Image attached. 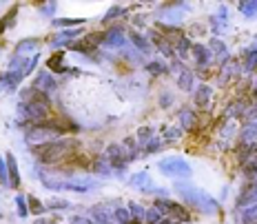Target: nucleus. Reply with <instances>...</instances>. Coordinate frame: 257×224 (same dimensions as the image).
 <instances>
[{"label":"nucleus","instance_id":"obj_37","mask_svg":"<svg viewBox=\"0 0 257 224\" xmlns=\"http://www.w3.org/2000/svg\"><path fill=\"white\" fill-rule=\"evenodd\" d=\"M16 12H18V7H14L12 12H9L3 20H0V34H5V29H7V27H12V25L16 23Z\"/></svg>","mask_w":257,"mask_h":224},{"label":"nucleus","instance_id":"obj_32","mask_svg":"<svg viewBox=\"0 0 257 224\" xmlns=\"http://www.w3.org/2000/svg\"><path fill=\"white\" fill-rule=\"evenodd\" d=\"M239 12L246 18H257V0H248V3H239Z\"/></svg>","mask_w":257,"mask_h":224},{"label":"nucleus","instance_id":"obj_23","mask_svg":"<svg viewBox=\"0 0 257 224\" xmlns=\"http://www.w3.org/2000/svg\"><path fill=\"white\" fill-rule=\"evenodd\" d=\"M193 100H195V104L206 106L208 100H211V87H206V84H200V87L195 89V95H193Z\"/></svg>","mask_w":257,"mask_h":224},{"label":"nucleus","instance_id":"obj_20","mask_svg":"<svg viewBox=\"0 0 257 224\" xmlns=\"http://www.w3.org/2000/svg\"><path fill=\"white\" fill-rule=\"evenodd\" d=\"M191 51H193V56H195V62L200 67H206L208 65V60H211V51H208V47H204V45H193Z\"/></svg>","mask_w":257,"mask_h":224},{"label":"nucleus","instance_id":"obj_45","mask_svg":"<svg viewBox=\"0 0 257 224\" xmlns=\"http://www.w3.org/2000/svg\"><path fill=\"white\" fill-rule=\"evenodd\" d=\"M255 173H257V167H255L253 158H250L248 162L244 164V175H246V178H248V180H253V178H255Z\"/></svg>","mask_w":257,"mask_h":224},{"label":"nucleus","instance_id":"obj_46","mask_svg":"<svg viewBox=\"0 0 257 224\" xmlns=\"http://www.w3.org/2000/svg\"><path fill=\"white\" fill-rule=\"evenodd\" d=\"M120 14H124V9H122V7H113V9H109V12H106V16H104V23H109V20L117 18Z\"/></svg>","mask_w":257,"mask_h":224},{"label":"nucleus","instance_id":"obj_35","mask_svg":"<svg viewBox=\"0 0 257 224\" xmlns=\"http://www.w3.org/2000/svg\"><path fill=\"white\" fill-rule=\"evenodd\" d=\"M255 67H257V47H250V49H246V62H244V69L253 71Z\"/></svg>","mask_w":257,"mask_h":224},{"label":"nucleus","instance_id":"obj_42","mask_svg":"<svg viewBox=\"0 0 257 224\" xmlns=\"http://www.w3.org/2000/svg\"><path fill=\"white\" fill-rule=\"evenodd\" d=\"M162 142H164V140H162V138H155V136H153V138H151V140H149V142H147V145H144V147H142V151H147V153H153V151H158V149H160V147H162Z\"/></svg>","mask_w":257,"mask_h":224},{"label":"nucleus","instance_id":"obj_39","mask_svg":"<svg viewBox=\"0 0 257 224\" xmlns=\"http://www.w3.org/2000/svg\"><path fill=\"white\" fill-rule=\"evenodd\" d=\"M151 138H153V129H149V127H142V129L138 131V145L144 147L149 140H151Z\"/></svg>","mask_w":257,"mask_h":224},{"label":"nucleus","instance_id":"obj_26","mask_svg":"<svg viewBox=\"0 0 257 224\" xmlns=\"http://www.w3.org/2000/svg\"><path fill=\"white\" fill-rule=\"evenodd\" d=\"M239 222L242 224H257V204L242 209V213H239Z\"/></svg>","mask_w":257,"mask_h":224},{"label":"nucleus","instance_id":"obj_21","mask_svg":"<svg viewBox=\"0 0 257 224\" xmlns=\"http://www.w3.org/2000/svg\"><path fill=\"white\" fill-rule=\"evenodd\" d=\"M208 51H211V56H215L219 62L228 58V56H226V45H224L222 40H217V38L211 40V45H208Z\"/></svg>","mask_w":257,"mask_h":224},{"label":"nucleus","instance_id":"obj_9","mask_svg":"<svg viewBox=\"0 0 257 224\" xmlns=\"http://www.w3.org/2000/svg\"><path fill=\"white\" fill-rule=\"evenodd\" d=\"M93 186H98V182L91 178H76V175H67V182H64V189L67 191H76V193H87Z\"/></svg>","mask_w":257,"mask_h":224},{"label":"nucleus","instance_id":"obj_44","mask_svg":"<svg viewBox=\"0 0 257 224\" xmlns=\"http://www.w3.org/2000/svg\"><path fill=\"white\" fill-rule=\"evenodd\" d=\"M191 47H193L191 42L186 40L184 36H180V38H178V45H175V51H180L182 56H186V53H189V49H191Z\"/></svg>","mask_w":257,"mask_h":224},{"label":"nucleus","instance_id":"obj_31","mask_svg":"<svg viewBox=\"0 0 257 224\" xmlns=\"http://www.w3.org/2000/svg\"><path fill=\"white\" fill-rule=\"evenodd\" d=\"M211 23H213V27H215V31H219V29H222V27H226V23H228L226 7H219V12H217V14L211 18Z\"/></svg>","mask_w":257,"mask_h":224},{"label":"nucleus","instance_id":"obj_2","mask_svg":"<svg viewBox=\"0 0 257 224\" xmlns=\"http://www.w3.org/2000/svg\"><path fill=\"white\" fill-rule=\"evenodd\" d=\"M175 191H178L180 198L184 200L189 206H193V209L208 213V215H213V213L219 211L217 200H213L208 193H204L202 189H197V186H193L189 182H175Z\"/></svg>","mask_w":257,"mask_h":224},{"label":"nucleus","instance_id":"obj_40","mask_svg":"<svg viewBox=\"0 0 257 224\" xmlns=\"http://www.w3.org/2000/svg\"><path fill=\"white\" fill-rule=\"evenodd\" d=\"M47 209H51V211H58V209H71V202L53 198V200H49V202H47Z\"/></svg>","mask_w":257,"mask_h":224},{"label":"nucleus","instance_id":"obj_19","mask_svg":"<svg viewBox=\"0 0 257 224\" xmlns=\"http://www.w3.org/2000/svg\"><path fill=\"white\" fill-rule=\"evenodd\" d=\"M195 125H197V116H195V111H191V109H182V111H180V129L191 131V129H195Z\"/></svg>","mask_w":257,"mask_h":224},{"label":"nucleus","instance_id":"obj_12","mask_svg":"<svg viewBox=\"0 0 257 224\" xmlns=\"http://www.w3.org/2000/svg\"><path fill=\"white\" fill-rule=\"evenodd\" d=\"M38 175L36 178H40V182L47 186V189L51 191H60L64 189V182H67V175H58V173H45V171H36Z\"/></svg>","mask_w":257,"mask_h":224},{"label":"nucleus","instance_id":"obj_33","mask_svg":"<svg viewBox=\"0 0 257 224\" xmlns=\"http://www.w3.org/2000/svg\"><path fill=\"white\" fill-rule=\"evenodd\" d=\"M27 202H29V213L42 215V213L47 211V204H42V202H40L38 198H34V195H29V198H27Z\"/></svg>","mask_w":257,"mask_h":224},{"label":"nucleus","instance_id":"obj_5","mask_svg":"<svg viewBox=\"0 0 257 224\" xmlns=\"http://www.w3.org/2000/svg\"><path fill=\"white\" fill-rule=\"evenodd\" d=\"M18 116H23V120L40 125V122L49 120V102H20Z\"/></svg>","mask_w":257,"mask_h":224},{"label":"nucleus","instance_id":"obj_50","mask_svg":"<svg viewBox=\"0 0 257 224\" xmlns=\"http://www.w3.org/2000/svg\"><path fill=\"white\" fill-rule=\"evenodd\" d=\"M171 100H173V95H171V93H164L162 98H160V104H162V106H169Z\"/></svg>","mask_w":257,"mask_h":224},{"label":"nucleus","instance_id":"obj_13","mask_svg":"<svg viewBox=\"0 0 257 224\" xmlns=\"http://www.w3.org/2000/svg\"><path fill=\"white\" fill-rule=\"evenodd\" d=\"M102 45L111 47V49H120L126 45V36L122 34V29H109L102 34Z\"/></svg>","mask_w":257,"mask_h":224},{"label":"nucleus","instance_id":"obj_29","mask_svg":"<svg viewBox=\"0 0 257 224\" xmlns=\"http://www.w3.org/2000/svg\"><path fill=\"white\" fill-rule=\"evenodd\" d=\"M93 171L95 173H102V175H111L113 167H111L109 160H106L104 156H100V158H95V162H93Z\"/></svg>","mask_w":257,"mask_h":224},{"label":"nucleus","instance_id":"obj_1","mask_svg":"<svg viewBox=\"0 0 257 224\" xmlns=\"http://www.w3.org/2000/svg\"><path fill=\"white\" fill-rule=\"evenodd\" d=\"M78 149V140H71V138H60L56 142H49V145L42 147H31L34 156L38 162L42 164H60L64 160H69L76 153Z\"/></svg>","mask_w":257,"mask_h":224},{"label":"nucleus","instance_id":"obj_16","mask_svg":"<svg viewBox=\"0 0 257 224\" xmlns=\"http://www.w3.org/2000/svg\"><path fill=\"white\" fill-rule=\"evenodd\" d=\"M5 162H7V171H9V186H12V189H18V186H20L18 162H16V158L12 156V153H7V156H5Z\"/></svg>","mask_w":257,"mask_h":224},{"label":"nucleus","instance_id":"obj_24","mask_svg":"<svg viewBox=\"0 0 257 224\" xmlns=\"http://www.w3.org/2000/svg\"><path fill=\"white\" fill-rule=\"evenodd\" d=\"M126 209L131 211L133 222H136V224H144V217H147V209H144L142 204H138V202H128Z\"/></svg>","mask_w":257,"mask_h":224},{"label":"nucleus","instance_id":"obj_38","mask_svg":"<svg viewBox=\"0 0 257 224\" xmlns=\"http://www.w3.org/2000/svg\"><path fill=\"white\" fill-rule=\"evenodd\" d=\"M84 23V20L82 18H56V20H53V25H56V27H80V25H82Z\"/></svg>","mask_w":257,"mask_h":224},{"label":"nucleus","instance_id":"obj_49","mask_svg":"<svg viewBox=\"0 0 257 224\" xmlns=\"http://www.w3.org/2000/svg\"><path fill=\"white\" fill-rule=\"evenodd\" d=\"M71 224H93V220H89V217H82V215H78V217H73Z\"/></svg>","mask_w":257,"mask_h":224},{"label":"nucleus","instance_id":"obj_4","mask_svg":"<svg viewBox=\"0 0 257 224\" xmlns=\"http://www.w3.org/2000/svg\"><path fill=\"white\" fill-rule=\"evenodd\" d=\"M158 169L164 175H169V178H178V180L180 178L186 180V178H191L193 175L191 164L186 162V160H182V158H164V160H160Z\"/></svg>","mask_w":257,"mask_h":224},{"label":"nucleus","instance_id":"obj_18","mask_svg":"<svg viewBox=\"0 0 257 224\" xmlns=\"http://www.w3.org/2000/svg\"><path fill=\"white\" fill-rule=\"evenodd\" d=\"M255 140H257V122H246L242 133H239V142L250 147Z\"/></svg>","mask_w":257,"mask_h":224},{"label":"nucleus","instance_id":"obj_47","mask_svg":"<svg viewBox=\"0 0 257 224\" xmlns=\"http://www.w3.org/2000/svg\"><path fill=\"white\" fill-rule=\"evenodd\" d=\"M182 136V129H169L167 133H164V140L171 142V140H175V138H180Z\"/></svg>","mask_w":257,"mask_h":224},{"label":"nucleus","instance_id":"obj_3","mask_svg":"<svg viewBox=\"0 0 257 224\" xmlns=\"http://www.w3.org/2000/svg\"><path fill=\"white\" fill-rule=\"evenodd\" d=\"M62 131L53 129V127H45V125H34L31 129H27L25 133V140L29 142L31 147H42V145H49V142L60 140Z\"/></svg>","mask_w":257,"mask_h":224},{"label":"nucleus","instance_id":"obj_51","mask_svg":"<svg viewBox=\"0 0 257 224\" xmlns=\"http://www.w3.org/2000/svg\"><path fill=\"white\" fill-rule=\"evenodd\" d=\"M158 224H175L173 220H169V217H162V220H160Z\"/></svg>","mask_w":257,"mask_h":224},{"label":"nucleus","instance_id":"obj_30","mask_svg":"<svg viewBox=\"0 0 257 224\" xmlns=\"http://www.w3.org/2000/svg\"><path fill=\"white\" fill-rule=\"evenodd\" d=\"M62 60H64V51L53 53V56H51V60H49V69H51V71H58V73L67 71V67L62 65Z\"/></svg>","mask_w":257,"mask_h":224},{"label":"nucleus","instance_id":"obj_41","mask_svg":"<svg viewBox=\"0 0 257 224\" xmlns=\"http://www.w3.org/2000/svg\"><path fill=\"white\" fill-rule=\"evenodd\" d=\"M160 220H162V213H160L158 209H147V217H144V224H158Z\"/></svg>","mask_w":257,"mask_h":224},{"label":"nucleus","instance_id":"obj_25","mask_svg":"<svg viewBox=\"0 0 257 224\" xmlns=\"http://www.w3.org/2000/svg\"><path fill=\"white\" fill-rule=\"evenodd\" d=\"M113 217H115L117 224H136V222H133L131 211H128L126 206H115V209H113Z\"/></svg>","mask_w":257,"mask_h":224},{"label":"nucleus","instance_id":"obj_10","mask_svg":"<svg viewBox=\"0 0 257 224\" xmlns=\"http://www.w3.org/2000/svg\"><path fill=\"white\" fill-rule=\"evenodd\" d=\"M56 87H58V82L53 80V76L49 71H40L38 76H36L34 80V89L36 91H40V93H45V95H49L56 91Z\"/></svg>","mask_w":257,"mask_h":224},{"label":"nucleus","instance_id":"obj_22","mask_svg":"<svg viewBox=\"0 0 257 224\" xmlns=\"http://www.w3.org/2000/svg\"><path fill=\"white\" fill-rule=\"evenodd\" d=\"M111 213H113V211H102V206H93V209H91L93 224H113V220H111Z\"/></svg>","mask_w":257,"mask_h":224},{"label":"nucleus","instance_id":"obj_11","mask_svg":"<svg viewBox=\"0 0 257 224\" xmlns=\"http://www.w3.org/2000/svg\"><path fill=\"white\" fill-rule=\"evenodd\" d=\"M253 204H257V180H250V182L244 186L242 195L237 198L239 209H246V206H253Z\"/></svg>","mask_w":257,"mask_h":224},{"label":"nucleus","instance_id":"obj_53","mask_svg":"<svg viewBox=\"0 0 257 224\" xmlns=\"http://www.w3.org/2000/svg\"><path fill=\"white\" fill-rule=\"evenodd\" d=\"M0 217H3V211H0Z\"/></svg>","mask_w":257,"mask_h":224},{"label":"nucleus","instance_id":"obj_17","mask_svg":"<svg viewBox=\"0 0 257 224\" xmlns=\"http://www.w3.org/2000/svg\"><path fill=\"white\" fill-rule=\"evenodd\" d=\"M131 186H136V189H140L144 191V193H151V189H153V180H151V175H149L147 171H142V173H136L131 178Z\"/></svg>","mask_w":257,"mask_h":224},{"label":"nucleus","instance_id":"obj_48","mask_svg":"<svg viewBox=\"0 0 257 224\" xmlns=\"http://www.w3.org/2000/svg\"><path fill=\"white\" fill-rule=\"evenodd\" d=\"M40 12H42V14H47V16H53V12H56V3L40 5Z\"/></svg>","mask_w":257,"mask_h":224},{"label":"nucleus","instance_id":"obj_28","mask_svg":"<svg viewBox=\"0 0 257 224\" xmlns=\"http://www.w3.org/2000/svg\"><path fill=\"white\" fill-rule=\"evenodd\" d=\"M178 84H180V89H184V91H191V89H193V73H191L186 67L180 71V76H178Z\"/></svg>","mask_w":257,"mask_h":224},{"label":"nucleus","instance_id":"obj_43","mask_svg":"<svg viewBox=\"0 0 257 224\" xmlns=\"http://www.w3.org/2000/svg\"><path fill=\"white\" fill-rule=\"evenodd\" d=\"M0 184L9 186V171H7V162H5L3 156H0Z\"/></svg>","mask_w":257,"mask_h":224},{"label":"nucleus","instance_id":"obj_27","mask_svg":"<svg viewBox=\"0 0 257 224\" xmlns=\"http://www.w3.org/2000/svg\"><path fill=\"white\" fill-rule=\"evenodd\" d=\"M128 40L138 47V51H140V53H149V51H151V42L144 38V36H140V34H131V36H128Z\"/></svg>","mask_w":257,"mask_h":224},{"label":"nucleus","instance_id":"obj_14","mask_svg":"<svg viewBox=\"0 0 257 224\" xmlns=\"http://www.w3.org/2000/svg\"><path fill=\"white\" fill-rule=\"evenodd\" d=\"M36 51H40V38H25L16 45V56H23V58H29L31 53L38 56Z\"/></svg>","mask_w":257,"mask_h":224},{"label":"nucleus","instance_id":"obj_15","mask_svg":"<svg viewBox=\"0 0 257 224\" xmlns=\"http://www.w3.org/2000/svg\"><path fill=\"white\" fill-rule=\"evenodd\" d=\"M182 9H189V5L186 3H175V5H171L169 9H164L160 18H162L164 23H180L182 20Z\"/></svg>","mask_w":257,"mask_h":224},{"label":"nucleus","instance_id":"obj_6","mask_svg":"<svg viewBox=\"0 0 257 224\" xmlns=\"http://www.w3.org/2000/svg\"><path fill=\"white\" fill-rule=\"evenodd\" d=\"M82 34H84L82 27H78V29H64V31H60V34H53L49 42H51L53 49H60V47H64V45L71 47L73 42H78V38Z\"/></svg>","mask_w":257,"mask_h":224},{"label":"nucleus","instance_id":"obj_8","mask_svg":"<svg viewBox=\"0 0 257 224\" xmlns=\"http://www.w3.org/2000/svg\"><path fill=\"white\" fill-rule=\"evenodd\" d=\"M104 158L109 160V164L113 169H117V171H124V167H126V151H124V147H120V145H111V147H106V153H104Z\"/></svg>","mask_w":257,"mask_h":224},{"label":"nucleus","instance_id":"obj_36","mask_svg":"<svg viewBox=\"0 0 257 224\" xmlns=\"http://www.w3.org/2000/svg\"><path fill=\"white\" fill-rule=\"evenodd\" d=\"M147 71L151 73V76H162V73L169 71V67L162 65V62H149V65H147Z\"/></svg>","mask_w":257,"mask_h":224},{"label":"nucleus","instance_id":"obj_34","mask_svg":"<svg viewBox=\"0 0 257 224\" xmlns=\"http://www.w3.org/2000/svg\"><path fill=\"white\" fill-rule=\"evenodd\" d=\"M16 206H18V215L20 217L29 215V202H27V195H23V193L16 195Z\"/></svg>","mask_w":257,"mask_h":224},{"label":"nucleus","instance_id":"obj_7","mask_svg":"<svg viewBox=\"0 0 257 224\" xmlns=\"http://www.w3.org/2000/svg\"><path fill=\"white\" fill-rule=\"evenodd\" d=\"M155 209H158L160 213H173V215H178L180 220H191V215L186 213V209L182 204H178V202H173V200H169V198H158L155 200Z\"/></svg>","mask_w":257,"mask_h":224},{"label":"nucleus","instance_id":"obj_52","mask_svg":"<svg viewBox=\"0 0 257 224\" xmlns=\"http://www.w3.org/2000/svg\"><path fill=\"white\" fill-rule=\"evenodd\" d=\"M255 167H257V158H255Z\"/></svg>","mask_w":257,"mask_h":224}]
</instances>
